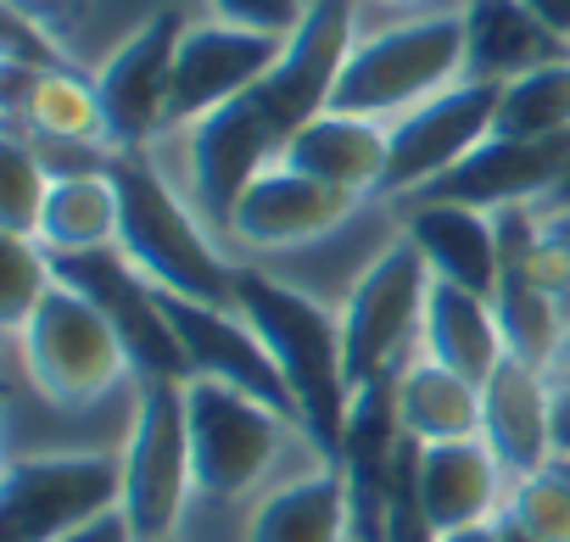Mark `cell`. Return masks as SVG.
Here are the masks:
<instances>
[{"instance_id":"40","label":"cell","mask_w":570,"mask_h":542,"mask_svg":"<svg viewBox=\"0 0 570 542\" xmlns=\"http://www.w3.org/2000/svg\"><path fill=\"white\" fill-rule=\"evenodd\" d=\"M548 207H570V174H564V185H559V190L548 196Z\"/></svg>"},{"instance_id":"17","label":"cell","mask_w":570,"mask_h":542,"mask_svg":"<svg viewBox=\"0 0 570 542\" xmlns=\"http://www.w3.org/2000/svg\"><path fill=\"white\" fill-rule=\"evenodd\" d=\"M353 207H358V196L274 162L246 185V196L235 201L224 229H229V240H240L252 252H285V246H308V240L342 229L353 218Z\"/></svg>"},{"instance_id":"2","label":"cell","mask_w":570,"mask_h":542,"mask_svg":"<svg viewBox=\"0 0 570 542\" xmlns=\"http://www.w3.org/2000/svg\"><path fill=\"white\" fill-rule=\"evenodd\" d=\"M112 185H118V246L140 275L190 303H235V263H224L196 224V213L174 196V185L157 174L146 151H112Z\"/></svg>"},{"instance_id":"5","label":"cell","mask_w":570,"mask_h":542,"mask_svg":"<svg viewBox=\"0 0 570 542\" xmlns=\"http://www.w3.org/2000/svg\"><path fill=\"white\" fill-rule=\"evenodd\" d=\"M118 459H124V520L135 542H174L185 497L196 492L185 381H140L135 425Z\"/></svg>"},{"instance_id":"7","label":"cell","mask_w":570,"mask_h":542,"mask_svg":"<svg viewBox=\"0 0 570 542\" xmlns=\"http://www.w3.org/2000/svg\"><path fill=\"white\" fill-rule=\"evenodd\" d=\"M124 509V459L40 453L12 459L0 481V542H62L68 531Z\"/></svg>"},{"instance_id":"26","label":"cell","mask_w":570,"mask_h":542,"mask_svg":"<svg viewBox=\"0 0 570 542\" xmlns=\"http://www.w3.org/2000/svg\"><path fill=\"white\" fill-rule=\"evenodd\" d=\"M397 420H403V436H414L420 447L481 436V386L420 353L397 375Z\"/></svg>"},{"instance_id":"34","label":"cell","mask_w":570,"mask_h":542,"mask_svg":"<svg viewBox=\"0 0 570 542\" xmlns=\"http://www.w3.org/2000/svg\"><path fill=\"white\" fill-rule=\"evenodd\" d=\"M62 542H135V531H129L124 509H112V514H101V520H90V525L68 531Z\"/></svg>"},{"instance_id":"27","label":"cell","mask_w":570,"mask_h":542,"mask_svg":"<svg viewBox=\"0 0 570 542\" xmlns=\"http://www.w3.org/2000/svg\"><path fill=\"white\" fill-rule=\"evenodd\" d=\"M35 240H40L46 252H96V246H118V185H112V168L57 174Z\"/></svg>"},{"instance_id":"42","label":"cell","mask_w":570,"mask_h":542,"mask_svg":"<svg viewBox=\"0 0 570 542\" xmlns=\"http://www.w3.org/2000/svg\"><path fill=\"white\" fill-rule=\"evenodd\" d=\"M553 375H570V353H564V364H559V369H553Z\"/></svg>"},{"instance_id":"14","label":"cell","mask_w":570,"mask_h":542,"mask_svg":"<svg viewBox=\"0 0 570 542\" xmlns=\"http://www.w3.org/2000/svg\"><path fill=\"white\" fill-rule=\"evenodd\" d=\"M179 40H185L179 12H151L96 73L112 151H146V140L168 129V85H174Z\"/></svg>"},{"instance_id":"8","label":"cell","mask_w":570,"mask_h":542,"mask_svg":"<svg viewBox=\"0 0 570 542\" xmlns=\"http://www.w3.org/2000/svg\"><path fill=\"white\" fill-rule=\"evenodd\" d=\"M51 275L112 319V331H118L140 381H190V358H185V347H179V336L163 314V292L124 257V246L51 252Z\"/></svg>"},{"instance_id":"28","label":"cell","mask_w":570,"mask_h":542,"mask_svg":"<svg viewBox=\"0 0 570 542\" xmlns=\"http://www.w3.org/2000/svg\"><path fill=\"white\" fill-rule=\"evenodd\" d=\"M492 314H498V331H503V347L509 358L531 364V369H559L564 353H570V325H564V308L559 297H548L525 268H503L498 275V292H492Z\"/></svg>"},{"instance_id":"20","label":"cell","mask_w":570,"mask_h":542,"mask_svg":"<svg viewBox=\"0 0 570 542\" xmlns=\"http://www.w3.org/2000/svg\"><path fill=\"white\" fill-rule=\"evenodd\" d=\"M285 168L314 174L347 196H381L386 190V162H392V124L381 118H358V112H336L325 107L320 118H308L292 146L279 157Z\"/></svg>"},{"instance_id":"38","label":"cell","mask_w":570,"mask_h":542,"mask_svg":"<svg viewBox=\"0 0 570 542\" xmlns=\"http://www.w3.org/2000/svg\"><path fill=\"white\" fill-rule=\"evenodd\" d=\"M542 218H548V229H559V235L570 240V207H542ZM559 308H564V325H570V297H564Z\"/></svg>"},{"instance_id":"30","label":"cell","mask_w":570,"mask_h":542,"mask_svg":"<svg viewBox=\"0 0 570 542\" xmlns=\"http://www.w3.org/2000/svg\"><path fill=\"white\" fill-rule=\"evenodd\" d=\"M51 179L57 174L40 157V146L23 129H7V140H0V229L35 235L40 213H46V196H51Z\"/></svg>"},{"instance_id":"9","label":"cell","mask_w":570,"mask_h":542,"mask_svg":"<svg viewBox=\"0 0 570 542\" xmlns=\"http://www.w3.org/2000/svg\"><path fill=\"white\" fill-rule=\"evenodd\" d=\"M185 414H190L196 492H207V497L252 492L268 475V464L279 459L285 431H292V420L279 408H268L224 381H207V375L185 381Z\"/></svg>"},{"instance_id":"16","label":"cell","mask_w":570,"mask_h":542,"mask_svg":"<svg viewBox=\"0 0 570 542\" xmlns=\"http://www.w3.org/2000/svg\"><path fill=\"white\" fill-rule=\"evenodd\" d=\"M163 314H168V325H174V336H179V347L190 358V375L224 381V386H235V392L279 408L285 420L297 425L292 386H285L274 353L263 347V336L235 314V303L218 308V303H190V297H168L163 292Z\"/></svg>"},{"instance_id":"18","label":"cell","mask_w":570,"mask_h":542,"mask_svg":"<svg viewBox=\"0 0 570 542\" xmlns=\"http://www.w3.org/2000/svg\"><path fill=\"white\" fill-rule=\"evenodd\" d=\"M481 442L503 459L509 475L553 464V375L520 358H503L481 381Z\"/></svg>"},{"instance_id":"36","label":"cell","mask_w":570,"mask_h":542,"mask_svg":"<svg viewBox=\"0 0 570 542\" xmlns=\"http://www.w3.org/2000/svg\"><path fill=\"white\" fill-rule=\"evenodd\" d=\"M520 7H525L531 18H542L559 40H570V0H520Z\"/></svg>"},{"instance_id":"13","label":"cell","mask_w":570,"mask_h":542,"mask_svg":"<svg viewBox=\"0 0 570 542\" xmlns=\"http://www.w3.org/2000/svg\"><path fill=\"white\" fill-rule=\"evenodd\" d=\"M185 157H190L196 213H207L213 224H229V213L246 196V185L285 157V140L268 124V112L252 101V90H246V96L224 101L218 112H207V118H196L185 129Z\"/></svg>"},{"instance_id":"31","label":"cell","mask_w":570,"mask_h":542,"mask_svg":"<svg viewBox=\"0 0 570 542\" xmlns=\"http://www.w3.org/2000/svg\"><path fill=\"white\" fill-rule=\"evenodd\" d=\"M57 275H51V252L35 235H12L0 229V325L12 336L35 319V308L51 297Z\"/></svg>"},{"instance_id":"24","label":"cell","mask_w":570,"mask_h":542,"mask_svg":"<svg viewBox=\"0 0 570 542\" xmlns=\"http://www.w3.org/2000/svg\"><path fill=\"white\" fill-rule=\"evenodd\" d=\"M246 542H353V492L342 464H320L297 481L274 486L252 520Z\"/></svg>"},{"instance_id":"37","label":"cell","mask_w":570,"mask_h":542,"mask_svg":"<svg viewBox=\"0 0 570 542\" xmlns=\"http://www.w3.org/2000/svg\"><path fill=\"white\" fill-rule=\"evenodd\" d=\"M492 531H498V542H542L531 525H520L509 509H498V520H492Z\"/></svg>"},{"instance_id":"25","label":"cell","mask_w":570,"mask_h":542,"mask_svg":"<svg viewBox=\"0 0 570 542\" xmlns=\"http://www.w3.org/2000/svg\"><path fill=\"white\" fill-rule=\"evenodd\" d=\"M420 353L470 375L475 386L509 358L503 347V331H498V314H492V297H475L464 286H448V280H431V297H425V331H420Z\"/></svg>"},{"instance_id":"32","label":"cell","mask_w":570,"mask_h":542,"mask_svg":"<svg viewBox=\"0 0 570 542\" xmlns=\"http://www.w3.org/2000/svg\"><path fill=\"white\" fill-rule=\"evenodd\" d=\"M503 509L520 525H531L542 542H570V475L559 464L531 470V475H514Z\"/></svg>"},{"instance_id":"3","label":"cell","mask_w":570,"mask_h":542,"mask_svg":"<svg viewBox=\"0 0 570 542\" xmlns=\"http://www.w3.org/2000/svg\"><path fill=\"white\" fill-rule=\"evenodd\" d=\"M459 79H464V12H420L353 40L331 107L397 124L403 112H414L420 101L442 96Z\"/></svg>"},{"instance_id":"29","label":"cell","mask_w":570,"mask_h":542,"mask_svg":"<svg viewBox=\"0 0 570 542\" xmlns=\"http://www.w3.org/2000/svg\"><path fill=\"white\" fill-rule=\"evenodd\" d=\"M492 135H514V140L570 135V57L542 62V68L509 79L503 96H498V124H492Z\"/></svg>"},{"instance_id":"43","label":"cell","mask_w":570,"mask_h":542,"mask_svg":"<svg viewBox=\"0 0 570 542\" xmlns=\"http://www.w3.org/2000/svg\"><path fill=\"white\" fill-rule=\"evenodd\" d=\"M553 464H559V470H564V475H570V464H564V459H553Z\"/></svg>"},{"instance_id":"22","label":"cell","mask_w":570,"mask_h":542,"mask_svg":"<svg viewBox=\"0 0 570 542\" xmlns=\"http://www.w3.org/2000/svg\"><path fill=\"white\" fill-rule=\"evenodd\" d=\"M509 481L514 475L503 470V459L481 436L420 447V503L436 520V531H464V525L498 520Z\"/></svg>"},{"instance_id":"41","label":"cell","mask_w":570,"mask_h":542,"mask_svg":"<svg viewBox=\"0 0 570 542\" xmlns=\"http://www.w3.org/2000/svg\"><path fill=\"white\" fill-rule=\"evenodd\" d=\"M381 7H397V12H409V7H425V0H381Z\"/></svg>"},{"instance_id":"15","label":"cell","mask_w":570,"mask_h":542,"mask_svg":"<svg viewBox=\"0 0 570 542\" xmlns=\"http://www.w3.org/2000/svg\"><path fill=\"white\" fill-rule=\"evenodd\" d=\"M570 174V135H548V140H514V135H492L481 140L459 168H448L436 185H425L409 201H459V207H548V196L564 185Z\"/></svg>"},{"instance_id":"39","label":"cell","mask_w":570,"mask_h":542,"mask_svg":"<svg viewBox=\"0 0 570 542\" xmlns=\"http://www.w3.org/2000/svg\"><path fill=\"white\" fill-rule=\"evenodd\" d=\"M442 542H498V531H492V520H487V525H464V531H442Z\"/></svg>"},{"instance_id":"44","label":"cell","mask_w":570,"mask_h":542,"mask_svg":"<svg viewBox=\"0 0 570 542\" xmlns=\"http://www.w3.org/2000/svg\"><path fill=\"white\" fill-rule=\"evenodd\" d=\"M12 7H23V0H12Z\"/></svg>"},{"instance_id":"21","label":"cell","mask_w":570,"mask_h":542,"mask_svg":"<svg viewBox=\"0 0 570 542\" xmlns=\"http://www.w3.org/2000/svg\"><path fill=\"white\" fill-rule=\"evenodd\" d=\"M403 235L420 246V257L431 263V275L448 286H464L475 297L498 292L503 257H498V224L481 207H459V201H409L403 207Z\"/></svg>"},{"instance_id":"4","label":"cell","mask_w":570,"mask_h":542,"mask_svg":"<svg viewBox=\"0 0 570 542\" xmlns=\"http://www.w3.org/2000/svg\"><path fill=\"white\" fill-rule=\"evenodd\" d=\"M431 263L420 257V246L409 235H397L342 303V347H347V381L375 386V381H397L420 347L425 331V297H431Z\"/></svg>"},{"instance_id":"6","label":"cell","mask_w":570,"mask_h":542,"mask_svg":"<svg viewBox=\"0 0 570 542\" xmlns=\"http://www.w3.org/2000/svg\"><path fill=\"white\" fill-rule=\"evenodd\" d=\"M18 347H23V369L35 392L57 408H90L135 369L112 319L79 292H68L62 280L18 331Z\"/></svg>"},{"instance_id":"23","label":"cell","mask_w":570,"mask_h":542,"mask_svg":"<svg viewBox=\"0 0 570 542\" xmlns=\"http://www.w3.org/2000/svg\"><path fill=\"white\" fill-rule=\"evenodd\" d=\"M559 57H570V40H559L520 0H464V79L509 85Z\"/></svg>"},{"instance_id":"12","label":"cell","mask_w":570,"mask_h":542,"mask_svg":"<svg viewBox=\"0 0 570 542\" xmlns=\"http://www.w3.org/2000/svg\"><path fill=\"white\" fill-rule=\"evenodd\" d=\"M285 35H263L246 23H185L179 57H174V85H168V124L190 129L196 118L218 112L224 101L246 96L257 79H268V68L279 62Z\"/></svg>"},{"instance_id":"35","label":"cell","mask_w":570,"mask_h":542,"mask_svg":"<svg viewBox=\"0 0 570 542\" xmlns=\"http://www.w3.org/2000/svg\"><path fill=\"white\" fill-rule=\"evenodd\" d=\"M553 459L570 464V375H553Z\"/></svg>"},{"instance_id":"33","label":"cell","mask_w":570,"mask_h":542,"mask_svg":"<svg viewBox=\"0 0 570 542\" xmlns=\"http://www.w3.org/2000/svg\"><path fill=\"white\" fill-rule=\"evenodd\" d=\"M207 7L224 23H246V29H263V35H292L308 12V0H207Z\"/></svg>"},{"instance_id":"19","label":"cell","mask_w":570,"mask_h":542,"mask_svg":"<svg viewBox=\"0 0 570 542\" xmlns=\"http://www.w3.org/2000/svg\"><path fill=\"white\" fill-rule=\"evenodd\" d=\"M7 112H12V129H23L40 151H51V146L112 151L96 79L85 85L73 68H46V73L7 68Z\"/></svg>"},{"instance_id":"10","label":"cell","mask_w":570,"mask_h":542,"mask_svg":"<svg viewBox=\"0 0 570 542\" xmlns=\"http://www.w3.org/2000/svg\"><path fill=\"white\" fill-rule=\"evenodd\" d=\"M498 96H503V85H492V79H459L442 96L403 112L392 124V162H386V190L381 196L409 201L425 185H436L448 168H459L481 140H492Z\"/></svg>"},{"instance_id":"11","label":"cell","mask_w":570,"mask_h":542,"mask_svg":"<svg viewBox=\"0 0 570 542\" xmlns=\"http://www.w3.org/2000/svg\"><path fill=\"white\" fill-rule=\"evenodd\" d=\"M353 0H308L303 23L285 35L279 62L268 68V79L252 85V101L268 112V124L279 129V140L292 146V135L320 118L331 107V90L342 79V62L353 51Z\"/></svg>"},{"instance_id":"1","label":"cell","mask_w":570,"mask_h":542,"mask_svg":"<svg viewBox=\"0 0 570 542\" xmlns=\"http://www.w3.org/2000/svg\"><path fill=\"white\" fill-rule=\"evenodd\" d=\"M235 314L263 336L274 353L285 386L297 403V431L314 442L325 464L342 459V431L353 408V381H347V347H342V314L314 303L308 292L285 286L263 268H235Z\"/></svg>"}]
</instances>
